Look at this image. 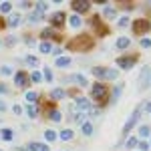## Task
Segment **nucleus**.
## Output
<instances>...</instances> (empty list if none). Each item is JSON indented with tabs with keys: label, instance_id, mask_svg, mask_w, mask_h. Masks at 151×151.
<instances>
[{
	"label": "nucleus",
	"instance_id": "7ed1b4c3",
	"mask_svg": "<svg viewBox=\"0 0 151 151\" xmlns=\"http://www.w3.org/2000/svg\"><path fill=\"white\" fill-rule=\"evenodd\" d=\"M93 75L97 79H107V81H113L117 79V69H105V67H95L93 69Z\"/></svg>",
	"mask_w": 151,
	"mask_h": 151
},
{
	"label": "nucleus",
	"instance_id": "b1692460",
	"mask_svg": "<svg viewBox=\"0 0 151 151\" xmlns=\"http://www.w3.org/2000/svg\"><path fill=\"white\" fill-rule=\"evenodd\" d=\"M26 101H28L30 105H35L36 101H38V95H36L35 91H28V93H26Z\"/></svg>",
	"mask_w": 151,
	"mask_h": 151
},
{
	"label": "nucleus",
	"instance_id": "0eeeda50",
	"mask_svg": "<svg viewBox=\"0 0 151 151\" xmlns=\"http://www.w3.org/2000/svg\"><path fill=\"white\" fill-rule=\"evenodd\" d=\"M28 81H30V79H28V75L22 73V70L14 75V85H16L18 89H26V87H28Z\"/></svg>",
	"mask_w": 151,
	"mask_h": 151
},
{
	"label": "nucleus",
	"instance_id": "a878e982",
	"mask_svg": "<svg viewBox=\"0 0 151 151\" xmlns=\"http://www.w3.org/2000/svg\"><path fill=\"white\" fill-rule=\"evenodd\" d=\"M58 135H57V131H52V129H48V131H45V139L47 141H55Z\"/></svg>",
	"mask_w": 151,
	"mask_h": 151
},
{
	"label": "nucleus",
	"instance_id": "ddd939ff",
	"mask_svg": "<svg viewBox=\"0 0 151 151\" xmlns=\"http://www.w3.org/2000/svg\"><path fill=\"white\" fill-rule=\"evenodd\" d=\"M40 36H42L45 40H47V38H55V40H60V35H57V32H55L52 28H45V30L40 32Z\"/></svg>",
	"mask_w": 151,
	"mask_h": 151
},
{
	"label": "nucleus",
	"instance_id": "9b49d317",
	"mask_svg": "<svg viewBox=\"0 0 151 151\" xmlns=\"http://www.w3.org/2000/svg\"><path fill=\"white\" fill-rule=\"evenodd\" d=\"M69 83H79V87H87V85H89L87 77H83V75H70Z\"/></svg>",
	"mask_w": 151,
	"mask_h": 151
},
{
	"label": "nucleus",
	"instance_id": "f8f14e48",
	"mask_svg": "<svg viewBox=\"0 0 151 151\" xmlns=\"http://www.w3.org/2000/svg\"><path fill=\"white\" fill-rule=\"evenodd\" d=\"M147 79H149V67H145V69L141 70V77H139V89L141 91L147 87Z\"/></svg>",
	"mask_w": 151,
	"mask_h": 151
},
{
	"label": "nucleus",
	"instance_id": "6e6552de",
	"mask_svg": "<svg viewBox=\"0 0 151 151\" xmlns=\"http://www.w3.org/2000/svg\"><path fill=\"white\" fill-rule=\"evenodd\" d=\"M70 6H73V10H75V12H87V10H89V6H91V2H87V0H73Z\"/></svg>",
	"mask_w": 151,
	"mask_h": 151
},
{
	"label": "nucleus",
	"instance_id": "79ce46f5",
	"mask_svg": "<svg viewBox=\"0 0 151 151\" xmlns=\"http://www.w3.org/2000/svg\"><path fill=\"white\" fill-rule=\"evenodd\" d=\"M30 6H32V2H20V8H22V10H28Z\"/></svg>",
	"mask_w": 151,
	"mask_h": 151
},
{
	"label": "nucleus",
	"instance_id": "ea45409f",
	"mask_svg": "<svg viewBox=\"0 0 151 151\" xmlns=\"http://www.w3.org/2000/svg\"><path fill=\"white\" fill-rule=\"evenodd\" d=\"M12 111H14L16 115H22V107H20V105H14V107H12Z\"/></svg>",
	"mask_w": 151,
	"mask_h": 151
},
{
	"label": "nucleus",
	"instance_id": "e433bc0d",
	"mask_svg": "<svg viewBox=\"0 0 151 151\" xmlns=\"http://www.w3.org/2000/svg\"><path fill=\"white\" fill-rule=\"evenodd\" d=\"M0 73H2V75L6 77V75H12V69L8 67V65H6V67H2V69H0Z\"/></svg>",
	"mask_w": 151,
	"mask_h": 151
},
{
	"label": "nucleus",
	"instance_id": "cd10ccee",
	"mask_svg": "<svg viewBox=\"0 0 151 151\" xmlns=\"http://www.w3.org/2000/svg\"><path fill=\"white\" fill-rule=\"evenodd\" d=\"M26 63H28V65H30L32 69H36V67L40 65V60H38L36 57H26Z\"/></svg>",
	"mask_w": 151,
	"mask_h": 151
},
{
	"label": "nucleus",
	"instance_id": "423d86ee",
	"mask_svg": "<svg viewBox=\"0 0 151 151\" xmlns=\"http://www.w3.org/2000/svg\"><path fill=\"white\" fill-rule=\"evenodd\" d=\"M135 60H137V57H119L117 58V67L119 69H133Z\"/></svg>",
	"mask_w": 151,
	"mask_h": 151
},
{
	"label": "nucleus",
	"instance_id": "f257e3e1",
	"mask_svg": "<svg viewBox=\"0 0 151 151\" xmlns=\"http://www.w3.org/2000/svg\"><path fill=\"white\" fill-rule=\"evenodd\" d=\"M91 47H93V38L89 35H79V36H75L73 40L67 42V48L69 50H75V52H85V50H89Z\"/></svg>",
	"mask_w": 151,
	"mask_h": 151
},
{
	"label": "nucleus",
	"instance_id": "4c0bfd02",
	"mask_svg": "<svg viewBox=\"0 0 151 151\" xmlns=\"http://www.w3.org/2000/svg\"><path fill=\"white\" fill-rule=\"evenodd\" d=\"M137 147H139V151H149V143H145V141H141V143L137 145Z\"/></svg>",
	"mask_w": 151,
	"mask_h": 151
},
{
	"label": "nucleus",
	"instance_id": "49530a36",
	"mask_svg": "<svg viewBox=\"0 0 151 151\" xmlns=\"http://www.w3.org/2000/svg\"><path fill=\"white\" fill-rule=\"evenodd\" d=\"M0 111H6V103L4 101H0Z\"/></svg>",
	"mask_w": 151,
	"mask_h": 151
},
{
	"label": "nucleus",
	"instance_id": "4be33fe9",
	"mask_svg": "<svg viewBox=\"0 0 151 151\" xmlns=\"http://www.w3.org/2000/svg\"><path fill=\"white\" fill-rule=\"evenodd\" d=\"M48 119H50V121H55V123H58L63 117H60V113H58L57 109H50V111H48Z\"/></svg>",
	"mask_w": 151,
	"mask_h": 151
},
{
	"label": "nucleus",
	"instance_id": "bb28decb",
	"mask_svg": "<svg viewBox=\"0 0 151 151\" xmlns=\"http://www.w3.org/2000/svg\"><path fill=\"white\" fill-rule=\"evenodd\" d=\"M10 10H12V4H10V2H2V4H0V12H2V14H8Z\"/></svg>",
	"mask_w": 151,
	"mask_h": 151
},
{
	"label": "nucleus",
	"instance_id": "2f4dec72",
	"mask_svg": "<svg viewBox=\"0 0 151 151\" xmlns=\"http://www.w3.org/2000/svg\"><path fill=\"white\" fill-rule=\"evenodd\" d=\"M38 48H40V52H45V55H50V50H52V47H50L48 42H42Z\"/></svg>",
	"mask_w": 151,
	"mask_h": 151
},
{
	"label": "nucleus",
	"instance_id": "f03ea898",
	"mask_svg": "<svg viewBox=\"0 0 151 151\" xmlns=\"http://www.w3.org/2000/svg\"><path fill=\"white\" fill-rule=\"evenodd\" d=\"M93 99L101 105V107L109 101V99H107V87H105L103 83H95L93 85Z\"/></svg>",
	"mask_w": 151,
	"mask_h": 151
},
{
	"label": "nucleus",
	"instance_id": "c03bdc74",
	"mask_svg": "<svg viewBox=\"0 0 151 151\" xmlns=\"http://www.w3.org/2000/svg\"><path fill=\"white\" fill-rule=\"evenodd\" d=\"M143 109H145V111H147V113H151V103H149V101H147V103L143 105Z\"/></svg>",
	"mask_w": 151,
	"mask_h": 151
},
{
	"label": "nucleus",
	"instance_id": "5701e85b",
	"mask_svg": "<svg viewBox=\"0 0 151 151\" xmlns=\"http://www.w3.org/2000/svg\"><path fill=\"white\" fill-rule=\"evenodd\" d=\"M139 135L143 137V139L149 137V135H151V127H149V125H141V127H139Z\"/></svg>",
	"mask_w": 151,
	"mask_h": 151
},
{
	"label": "nucleus",
	"instance_id": "a211bd4d",
	"mask_svg": "<svg viewBox=\"0 0 151 151\" xmlns=\"http://www.w3.org/2000/svg\"><path fill=\"white\" fill-rule=\"evenodd\" d=\"M0 137L4 141H10L12 137H14V131H12V129H2V131H0Z\"/></svg>",
	"mask_w": 151,
	"mask_h": 151
},
{
	"label": "nucleus",
	"instance_id": "9d476101",
	"mask_svg": "<svg viewBox=\"0 0 151 151\" xmlns=\"http://www.w3.org/2000/svg\"><path fill=\"white\" fill-rule=\"evenodd\" d=\"M77 109H79L81 113H89V111H91V101L85 99V97H79V99H77Z\"/></svg>",
	"mask_w": 151,
	"mask_h": 151
},
{
	"label": "nucleus",
	"instance_id": "20e7f679",
	"mask_svg": "<svg viewBox=\"0 0 151 151\" xmlns=\"http://www.w3.org/2000/svg\"><path fill=\"white\" fill-rule=\"evenodd\" d=\"M151 28V22L149 20H145V18H139V20H133V32L137 36L145 35V32H149Z\"/></svg>",
	"mask_w": 151,
	"mask_h": 151
},
{
	"label": "nucleus",
	"instance_id": "09e8293b",
	"mask_svg": "<svg viewBox=\"0 0 151 151\" xmlns=\"http://www.w3.org/2000/svg\"><path fill=\"white\" fill-rule=\"evenodd\" d=\"M0 151H2V149H0Z\"/></svg>",
	"mask_w": 151,
	"mask_h": 151
},
{
	"label": "nucleus",
	"instance_id": "c756f323",
	"mask_svg": "<svg viewBox=\"0 0 151 151\" xmlns=\"http://www.w3.org/2000/svg\"><path fill=\"white\" fill-rule=\"evenodd\" d=\"M30 81H32V83H36V85H38V83L42 81V75H40L38 70H35V73L30 75Z\"/></svg>",
	"mask_w": 151,
	"mask_h": 151
},
{
	"label": "nucleus",
	"instance_id": "f3484780",
	"mask_svg": "<svg viewBox=\"0 0 151 151\" xmlns=\"http://www.w3.org/2000/svg\"><path fill=\"white\" fill-rule=\"evenodd\" d=\"M28 149L30 151H48V147L45 145V143H30Z\"/></svg>",
	"mask_w": 151,
	"mask_h": 151
},
{
	"label": "nucleus",
	"instance_id": "c9c22d12",
	"mask_svg": "<svg viewBox=\"0 0 151 151\" xmlns=\"http://www.w3.org/2000/svg\"><path fill=\"white\" fill-rule=\"evenodd\" d=\"M119 26H121V28H125V26H129V18H127V16L119 18Z\"/></svg>",
	"mask_w": 151,
	"mask_h": 151
},
{
	"label": "nucleus",
	"instance_id": "aec40b11",
	"mask_svg": "<svg viewBox=\"0 0 151 151\" xmlns=\"http://www.w3.org/2000/svg\"><path fill=\"white\" fill-rule=\"evenodd\" d=\"M42 20V14L40 12H30V16H28V22H32V24H36V22H40Z\"/></svg>",
	"mask_w": 151,
	"mask_h": 151
},
{
	"label": "nucleus",
	"instance_id": "4468645a",
	"mask_svg": "<svg viewBox=\"0 0 151 151\" xmlns=\"http://www.w3.org/2000/svg\"><path fill=\"white\" fill-rule=\"evenodd\" d=\"M131 45V38L129 36H121V38H117V48H127Z\"/></svg>",
	"mask_w": 151,
	"mask_h": 151
},
{
	"label": "nucleus",
	"instance_id": "473e14b6",
	"mask_svg": "<svg viewBox=\"0 0 151 151\" xmlns=\"http://www.w3.org/2000/svg\"><path fill=\"white\" fill-rule=\"evenodd\" d=\"M139 145V141L135 139V137H129L127 139V149H133V147H137Z\"/></svg>",
	"mask_w": 151,
	"mask_h": 151
},
{
	"label": "nucleus",
	"instance_id": "37998d69",
	"mask_svg": "<svg viewBox=\"0 0 151 151\" xmlns=\"http://www.w3.org/2000/svg\"><path fill=\"white\" fill-rule=\"evenodd\" d=\"M121 91H123V87L119 85V87H115V91H113V97H119L121 95Z\"/></svg>",
	"mask_w": 151,
	"mask_h": 151
},
{
	"label": "nucleus",
	"instance_id": "2eb2a0df",
	"mask_svg": "<svg viewBox=\"0 0 151 151\" xmlns=\"http://www.w3.org/2000/svg\"><path fill=\"white\" fill-rule=\"evenodd\" d=\"M63 141H70L75 137V133H73V129H65V131H60V135H58Z\"/></svg>",
	"mask_w": 151,
	"mask_h": 151
},
{
	"label": "nucleus",
	"instance_id": "c85d7f7f",
	"mask_svg": "<svg viewBox=\"0 0 151 151\" xmlns=\"http://www.w3.org/2000/svg\"><path fill=\"white\" fill-rule=\"evenodd\" d=\"M50 97H52V99H63V97H65V91H63V89H52Z\"/></svg>",
	"mask_w": 151,
	"mask_h": 151
},
{
	"label": "nucleus",
	"instance_id": "412c9836",
	"mask_svg": "<svg viewBox=\"0 0 151 151\" xmlns=\"http://www.w3.org/2000/svg\"><path fill=\"white\" fill-rule=\"evenodd\" d=\"M20 22H22L20 14H12V16H10V20H8V26H12V28H14V26H18Z\"/></svg>",
	"mask_w": 151,
	"mask_h": 151
},
{
	"label": "nucleus",
	"instance_id": "1a4fd4ad",
	"mask_svg": "<svg viewBox=\"0 0 151 151\" xmlns=\"http://www.w3.org/2000/svg\"><path fill=\"white\" fill-rule=\"evenodd\" d=\"M65 18H67L65 12H55V14L48 18V22L52 24V26H63V24H65Z\"/></svg>",
	"mask_w": 151,
	"mask_h": 151
},
{
	"label": "nucleus",
	"instance_id": "39448f33",
	"mask_svg": "<svg viewBox=\"0 0 151 151\" xmlns=\"http://www.w3.org/2000/svg\"><path fill=\"white\" fill-rule=\"evenodd\" d=\"M141 109H143V107H137V109H135V111H133V115L129 117L127 119V123H125V127H123V137H127L129 135V131H131V127H133V125H135V123H137V121H139V115H141Z\"/></svg>",
	"mask_w": 151,
	"mask_h": 151
},
{
	"label": "nucleus",
	"instance_id": "de8ad7c7",
	"mask_svg": "<svg viewBox=\"0 0 151 151\" xmlns=\"http://www.w3.org/2000/svg\"><path fill=\"white\" fill-rule=\"evenodd\" d=\"M2 26H4V20H2V18H0V28H2Z\"/></svg>",
	"mask_w": 151,
	"mask_h": 151
},
{
	"label": "nucleus",
	"instance_id": "f704fd0d",
	"mask_svg": "<svg viewBox=\"0 0 151 151\" xmlns=\"http://www.w3.org/2000/svg\"><path fill=\"white\" fill-rule=\"evenodd\" d=\"M105 16H107V18H115L117 12L113 10V8H105Z\"/></svg>",
	"mask_w": 151,
	"mask_h": 151
},
{
	"label": "nucleus",
	"instance_id": "a18cd8bd",
	"mask_svg": "<svg viewBox=\"0 0 151 151\" xmlns=\"http://www.w3.org/2000/svg\"><path fill=\"white\" fill-rule=\"evenodd\" d=\"M0 93H8V89H6V85H0Z\"/></svg>",
	"mask_w": 151,
	"mask_h": 151
},
{
	"label": "nucleus",
	"instance_id": "dca6fc26",
	"mask_svg": "<svg viewBox=\"0 0 151 151\" xmlns=\"http://www.w3.org/2000/svg\"><path fill=\"white\" fill-rule=\"evenodd\" d=\"M81 129H83V135H87V137H91V135H93V125H91L89 121H85Z\"/></svg>",
	"mask_w": 151,
	"mask_h": 151
},
{
	"label": "nucleus",
	"instance_id": "7c9ffc66",
	"mask_svg": "<svg viewBox=\"0 0 151 151\" xmlns=\"http://www.w3.org/2000/svg\"><path fill=\"white\" fill-rule=\"evenodd\" d=\"M28 115H30V119H36V115H38V107L36 105H30L28 107Z\"/></svg>",
	"mask_w": 151,
	"mask_h": 151
},
{
	"label": "nucleus",
	"instance_id": "a19ab883",
	"mask_svg": "<svg viewBox=\"0 0 151 151\" xmlns=\"http://www.w3.org/2000/svg\"><path fill=\"white\" fill-rule=\"evenodd\" d=\"M45 79H47V81H52V73H50V69H45Z\"/></svg>",
	"mask_w": 151,
	"mask_h": 151
},
{
	"label": "nucleus",
	"instance_id": "6ab92c4d",
	"mask_svg": "<svg viewBox=\"0 0 151 151\" xmlns=\"http://www.w3.org/2000/svg\"><path fill=\"white\" fill-rule=\"evenodd\" d=\"M69 20H70V26H73V28H79V26L83 24V20H81V16H79V14H73Z\"/></svg>",
	"mask_w": 151,
	"mask_h": 151
},
{
	"label": "nucleus",
	"instance_id": "393cba45",
	"mask_svg": "<svg viewBox=\"0 0 151 151\" xmlns=\"http://www.w3.org/2000/svg\"><path fill=\"white\" fill-rule=\"evenodd\" d=\"M69 65H70L69 57H58L57 58V67H69Z\"/></svg>",
	"mask_w": 151,
	"mask_h": 151
},
{
	"label": "nucleus",
	"instance_id": "58836bf2",
	"mask_svg": "<svg viewBox=\"0 0 151 151\" xmlns=\"http://www.w3.org/2000/svg\"><path fill=\"white\" fill-rule=\"evenodd\" d=\"M141 47H143V48H149L151 47V40H149V38H141Z\"/></svg>",
	"mask_w": 151,
	"mask_h": 151
},
{
	"label": "nucleus",
	"instance_id": "72a5a7b5",
	"mask_svg": "<svg viewBox=\"0 0 151 151\" xmlns=\"http://www.w3.org/2000/svg\"><path fill=\"white\" fill-rule=\"evenodd\" d=\"M47 8H48L47 2H36V12H40V14H42V12L47 10Z\"/></svg>",
	"mask_w": 151,
	"mask_h": 151
}]
</instances>
